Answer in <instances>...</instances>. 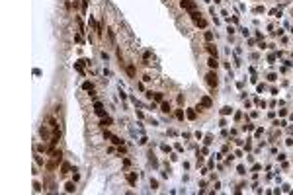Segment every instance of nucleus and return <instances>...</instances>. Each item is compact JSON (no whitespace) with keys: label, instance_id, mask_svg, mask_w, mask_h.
<instances>
[{"label":"nucleus","instance_id":"obj_8","mask_svg":"<svg viewBox=\"0 0 293 195\" xmlns=\"http://www.w3.org/2000/svg\"><path fill=\"white\" fill-rule=\"evenodd\" d=\"M205 39H207V41H211V39H213V33H211V31H207V33H205Z\"/></svg>","mask_w":293,"mask_h":195},{"label":"nucleus","instance_id":"obj_3","mask_svg":"<svg viewBox=\"0 0 293 195\" xmlns=\"http://www.w3.org/2000/svg\"><path fill=\"white\" fill-rule=\"evenodd\" d=\"M207 51H209V55H211V57H217V49H215V47H213V45H211V43H209V45H207Z\"/></svg>","mask_w":293,"mask_h":195},{"label":"nucleus","instance_id":"obj_2","mask_svg":"<svg viewBox=\"0 0 293 195\" xmlns=\"http://www.w3.org/2000/svg\"><path fill=\"white\" fill-rule=\"evenodd\" d=\"M207 82H209V86H217V76H215L213 72L207 74Z\"/></svg>","mask_w":293,"mask_h":195},{"label":"nucleus","instance_id":"obj_9","mask_svg":"<svg viewBox=\"0 0 293 195\" xmlns=\"http://www.w3.org/2000/svg\"><path fill=\"white\" fill-rule=\"evenodd\" d=\"M162 111H170V106H168V103H162Z\"/></svg>","mask_w":293,"mask_h":195},{"label":"nucleus","instance_id":"obj_7","mask_svg":"<svg viewBox=\"0 0 293 195\" xmlns=\"http://www.w3.org/2000/svg\"><path fill=\"white\" fill-rule=\"evenodd\" d=\"M127 179H129L131 183H135V174H129V176H127Z\"/></svg>","mask_w":293,"mask_h":195},{"label":"nucleus","instance_id":"obj_5","mask_svg":"<svg viewBox=\"0 0 293 195\" xmlns=\"http://www.w3.org/2000/svg\"><path fill=\"white\" fill-rule=\"evenodd\" d=\"M67 191H70V193L74 191V183H67Z\"/></svg>","mask_w":293,"mask_h":195},{"label":"nucleus","instance_id":"obj_1","mask_svg":"<svg viewBox=\"0 0 293 195\" xmlns=\"http://www.w3.org/2000/svg\"><path fill=\"white\" fill-rule=\"evenodd\" d=\"M182 8H188V10L195 12V4L192 2V0H182Z\"/></svg>","mask_w":293,"mask_h":195},{"label":"nucleus","instance_id":"obj_6","mask_svg":"<svg viewBox=\"0 0 293 195\" xmlns=\"http://www.w3.org/2000/svg\"><path fill=\"white\" fill-rule=\"evenodd\" d=\"M209 66H217V61H215V57L209 59Z\"/></svg>","mask_w":293,"mask_h":195},{"label":"nucleus","instance_id":"obj_4","mask_svg":"<svg viewBox=\"0 0 293 195\" xmlns=\"http://www.w3.org/2000/svg\"><path fill=\"white\" fill-rule=\"evenodd\" d=\"M195 24H197L199 27H205V20H201V18H199V20H195Z\"/></svg>","mask_w":293,"mask_h":195}]
</instances>
